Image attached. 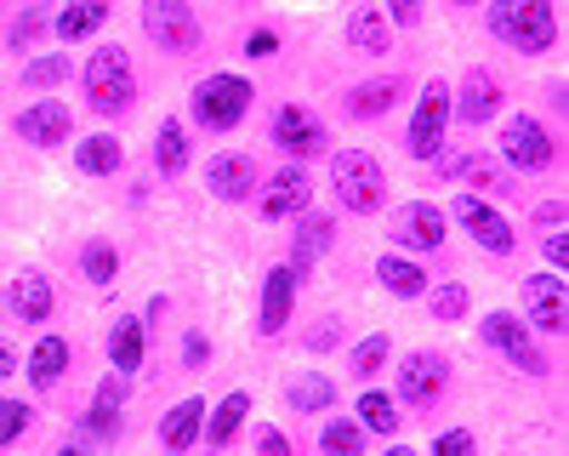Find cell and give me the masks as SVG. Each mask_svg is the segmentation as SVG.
Returning a JSON list of instances; mask_svg holds the SVG:
<instances>
[{
	"label": "cell",
	"mask_w": 569,
	"mask_h": 456,
	"mask_svg": "<svg viewBox=\"0 0 569 456\" xmlns=\"http://www.w3.org/2000/svg\"><path fill=\"white\" fill-rule=\"evenodd\" d=\"M490 34H501L512 52H552V40H558V18L547 0H501V7L485 12Z\"/></svg>",
	"instance_id": "1"
},
{
	"label": "cell",
	"mask_w": 569,
	"mask_h": 456,
	"mask_svg": "<svg viewBox=\"0 0 569 456\" xmlns=\"http://www.w3.org/2000/svg\"><path fill=\"white\" fill-rule=\"evenodd\" d=\"M330 182H337V200L353 211V217H370L376 206H382V166H376V155L365 149H337L330 155Z\"/></svg>",
	"instance_id": "2"
},
{
	"label": "cell",
	"mask_w": 569,
	"mask_h": 456,
	"mask_svg": "<svg viewBox=\"0 0 569 456\" xmlns=\"http://www.w3.org/2000/svg\"><path fill=\"white\" fill-rule=\"evenodd\" d=\"M86 98H91V109H103V115L131 109L137 75H131V58L120 52V46H98V52H91V63H86Z\"/></svg>",
	"instance_id": "3"
},
{
	"label": "cell",
	"mask_w": 569,
	"mask_h": 456,
	"mask_svg": "<svg viewBox=\"0 0 569 456\" xmlns=\"http://www.w3.org/2000/svg\"><path fill=\"white\" fill-rule=\"evenodd\" d=\"M251 109V80L246 75H206L194 86V120L206 131H233Z\"/></svg>",
	"instance_id": "4"
},
{
	"label": "cell",
	"mask_w": 569,
	"mask_h": 456,
	"mask_svg": "<svg viewBox=\"0 0 569 456\" xmlns=\"http://www.w3.org/2000/svg\"><path fill=\"white\" fill-rule=\"evenodd\" d=\"M445 126H450V86L433 80V86H421V103L410 115V137H405V149L416 160H439L445 155Z\"/></svg>",
	"instance_id": "5"
},
{
	"label": "cell",
	"mask_w": 569,
	"mask_h": 456,
	"mask_svg": "<svg viewBox=\"0 0 569 456\" xmlns=\"http://www.w3.org/2000/svg\"><path fill=\"white\" fill-rule=\"evenodd\" d=\"M479 337H485L490 348H501V354L518 365V371H530V377H541V371H547V359L536 354V337H530V326H525L518 314L496 308V314L485 319V326H479Z\"/></svg>",
	"instance_id": "6"
},
{
	"label": "cell",
	"mask_w": 569,
	"mask_h": 456,
	"mask_svg": "<svg viewBox=\"0 0 569 456\" xmlns=\"http://www.w3.org/2000/svg\"><path fill=\"white\" fill-rule=\"evenodd\" d=\"M456 222L467 228L472 240H479V251H490V257H507L512 246H518V235H512V222L496 211V206H485L479 195H456Z\"/></svg>",
	"instance_id": "7"
},
{
	"label": "cell",
	"mask_w": 569,
	"mask_h": 456,
	"mask_svg": "<svg viewBox=\"0 0 569 456\" xmlns=\"http://www.w3.org/2000/svg\"><path fill=\"white\" fill-rule=\"evenodd\" d=\"M142 29H149L154 46H166V52H194L200 46V23L188 12V0H149V7H142Z\"/></svg>",
	"instance_id": "8"
},
{
	"label": "cell",
	"mask_w": 569,
	"mask_h": 456,
	"mask_svg": "<svg viewBox=\"0 0 569 456\" xmlns=\"http://www.w3.org/2000/svg\"><path fill=\"white\" fill-rule=\"evenodd\" d=\"M501 155L518 171H547L552 166V137H547V126L536 115H512L507 131H501Z\"/></svg>",
	"instance_id": "9"
},
{
	"label": "cell",
	"mask_w": 569,
	"mask_h": 456,
	"mask_svg": "<svg viewBox=\"0 0 569 456\" xmlns=\"http://www.w3.org/2000/svg\"><path fill=\"white\" fill-rule=\"evenodd\" d=\"M445 383H450V365L433 348H416L399 359V399L405 405H433L445 394Z\"/></svg>",
	"instance_id": "10"
},
{
	"label": "cell",
	"mask_w": 569,
	"mask_h": 456,
	"mask_svg": "<svg viewBox=\"0 0 569 456\" xmlns=\"http://www.w3.org/2000/svg\"><path fill=\"white\" fill-rule=\"evenodd\" d=\"M313 206V177L302 166H279L268 182H262V217L279 222V217H302Z\"/></svg>",
	"instance_id": "11"
},
{
	"label": "cell",
	"mask_w": 569,
	"mask_h": 456,
	"mask_svg": "<svg viewBox=\"0 0 569 456\" xmlns=\"http://www.w3.org/2000/svg\"><path fill=\"white\" fill-rule=\"evenodd\" d=\"M325 137H330L325 120H319L313 109H302V103H284V109L273 115V143H279L284 155H297V160H302V155H319Z\"/></svg>",
	"instance_id": "12"
},
{
	"label": "cell",
	"mask_w": 569,
	"mask_h": 456,
	"mask_svg": "<svg viewBox=\"0 0 569 456\" xmlns=\"http://www.w3.org/2000/svg\"><path fill=\"white\" fill-rule=\"evenodd\" d=\"M388 235H393L399 246H410V251H439V246H445V211L427 206V200H410V206L393 211Z\"/></svg>",
	"instance_id": "13"
},
{
	"label": "cell",
	"mask_w": 569,
	"mask_h": 456,
	"mask_svg": "<svg viewBox=\"0 0 569 456\" xmlns=\"http://www.w3.org/2000/svg\"><path fill=\"white\" fill-rule=\"evenodd\" d=\"M291 303H297V268H291V262H284V268H268V280H262V308H257V331H262V337H279L284 319H291Z\"/></svg>",
	"instance_id": "14"
},
{
	"label": "cell",
	"mask_w": 569,
	"mask_h": 456,
	"mask_svg": "<svg viewBox=\"0 0 569 456\" xmlns=\"http://www.w3.org/2000/svg\"><path fill=\"white\" fill-rule=\"evenodd\" d=\"M525 308H530V319L541 331H563L569 308H563V280H558V274H530V280H525ZM530 319H525V326H530Z\"/></svg>",
	"instance_id": "15"
},
{
	"label": "cell",
	"mask_w": 569,
	"mask_h": 456,
	"mask_svg": "<svg viewBox=\"0 0 569 456\" xmlns=\"http://www.w3.org/2000/svg\"><path fill=\"white\" fill-rule=\"evenodd\" d=\"M69 131H74V120H69L63 103H29L18 115V137H23V143H34V149H58Z\"/></svg>",
	"instance_id": "16"
},
{
	"label": "cell",
	"mask_w": 569,
	"mask_h": 456,
	"mask_svg": "<svg viewBox=\"0 0 569 456\" xmlns=\"http://www.w3.org/2000/svg\"><path fill=\"white\" fill-rule=\"evenodd\" d=\"M206 189H211L217 200H251V189H257L251 155H217V160L206 166Z\"/></svg>",
	"instance_id": "17"
},
{
	"label": "cell",
	"mask_w": 569,
	"mask_h": 456,
	"mask_svg": "<svg viewBox=\"0 0 569 456\" xmlns=\"http://www.w3.org/2000/svg\"><path fill=\"white\" fill-rule=\"evenodd\" d=\"M206 399H182V405H171L166 410V423H160V439H166V450L171 456H182L188 445H194L200 434H206Z\"/></svg>",
	"instance_id": "18"
},
{
	"label": "cell",
	"mask_w": 569,
	"mask_h": 456,
	"mask_svg": "<svg viewBox=\"0 0 569 456\" xmlns=\"http://www.w3.org/2000/svg\"><path fill=\"white\" fill-rule=\"evenodd\" d=\"M120 417H126V377H103L98 394H91L86 428L98 434V439H114V434H120Z\"/></svg>",
	"instance_id": "19"
},
{
	"label": "cell",
	"mask_w": 569,
	"mask_h": 456,
	"mask_svg": "<svg viewBox=\"0 0 569 456\" xmlns=\"http://www.w3.org/2000/svg\"><path fill=\"white\" fill-rule=\"evenodd\" d=\"M142 354H149V337H142V319H114V331H109V365H114V377H131Z\"/></svg>",
	"instance_id": "20"
},
{
	"label": "cell",
	"mask_w": 569,
	"mask_h": 456,
	"mask_svg": "<svg viewBox=\"0 0 569 456\" xmlns=\"http://www.w3.org/2000/svg\"><path fill=\"white\" fill-rule=\"evenodd\" d=\"M496 109H501V86H496V75H472L467 91H461V103H450V115H461L467 126H485Z\"/></svg>",
	"instance_id": "21"
},
{
	"label": "cell",
	"mask_w": 569,
	"mask_h": 456,
	"mask_svg": "<svg viewBox=\"0 0 569 456\" xmlns=\"http://www.w3.org/2000/svg\"><path fill=\"white\" fill-rule=\"evenodd\" d=\"M120 160H126V149H120V137H109V131L80 137V149H74V166H80L86 177H114Z\"/></svg>",
	"instance_id": "22"
},
{
	"label": "cell",
	"mask_w": 569,
	"mask_h": 456,
	"mask_svg": "<svg viewBox=\"0 0 569 456\" xmlns=\"http://www.w3.org/2000/svg\"><path fill=\"white\" fill-rule=\"evenodd\" d=\"M246 410H251V394H240V388H233L228 399H217V410L206 417V445H211V450H222L233 434L246 428Z\"/></svg>",
	"instance_id": "23"
},
{
	"label": "cell",
	"mask_w": 569,
	"mask_h": 456,
	"mask_svg": "<svg viewBox=\"0 0 569 456\" xmlns=\"http://www.w3.org/2000/svg\"><path fill=\"white\" fill-rule=\"evenodd\" d=\"M393 103H399V80H388V75H376V80L348 91V115L353 120H376V115H388Z\"/></svg>",
	"instance_id": "24"
},
{
	"label": "cell",
	"mask_w": 569,
	"mask_h": 456,
	"mask_svg": "<svg viewBox=\"0 0 569 456\" xmlns=\"http://www.w3.org/2000/svg\"><path fill=\"white\" fill-rule=\"evenodd\" d=\"M63 371H69V343L63 337H40L34 354H29V383L34 388H52Z\"/></svg>",
	"instance_id": "25"
},
{
	"label": "cell",
	"mask_w": 569,
	"mask_h": 456,
	"mask_svg": "<svg viewBox=\"0 0 569 456\" xmlns=\"http://www.w3.org/2000/svg\"><path fill=\"white\" fill-rule=\"evenodd\" d=\"M376 280H382L393 297H421L427 291V268H416L410 257H382V262H376Z\"/></svg>",
	"instance_id": "26"
},
{
	"label": "cell",
	"mask_w": 569,
	"mask_h": 456,
	"mask_svg": "<svg viewBox=\"0 0 569 456\" xmlns=\"http://www.w3.org/2000/svg\"><path fill=\"white\" fill-rule=\"evenodd\" d=\"M12 308H18V319H52V280L46 274H23V280L12 286Z\"/></svg>",
	"instance_id": "27"
},
{
	"label": "cell",
	"mask_w": 569,
	"mask_h": 456,
	"mask_svg": "<svg viewBox=\"0 0 569 456\" xmlns=\"http://www.w3.org/2000/svg\"><path fill=\"white\" fill-rule=\"evenodd\" d=\"M330 240H337V222H330V217H319V211H302V217H297V246H291L297 262H313ZM297 262H291V268H297Z\"/></svg>",
	"instance_id": "28"
},
{
	"label": "cell",
	"mask_w": 569,
	"mask_h": 456,
	"mask_svg": "<svg viewBox=\"0 0 569 456\" xmlns=\"http://www.w3.org/2000/svg\"><path fill=\"white\" fill-rule=\"evenodd\" d=\"M348 40L359 46V52H388V46H393V34H388V18L382 12H370V7H359L353 18H348Z\"/></svg>",
	"instance_id": "29"
},
{
	"label": "cell",
	"mask_w": 569,
	"mask_h": 456,
	"mask_svg": "<svg viewBox=\"0 0 569 456\" xmlns=\"http://www.w3.org/2000/svg\"><path fill=\"white\" fill-rule=\"evenodd\" d=\"M353 410H359L353 423H359L365 434H393V428H399V405H393L388 394H376V388H370V394H359V405H353Z\"/></svg>",
	"instance_id": "30"
},
{
	"label": "cell",
	"mask_w": 569,
	"mask_h": 456,
	"mask_svg": "<svg viewBox=\"0 0 569 456\" xmlns=\"http://www.w3.org/2000/svg\"><path fill=\"white\" fill-rule=\"evenodd\" d=\"M109 23V7H98V0H86V7H63L58 12V40H86L91 29H103Z\"/></svg>",
	"instance_id": "31"
},
{
	"label": "cell",
	"mask_w": 569,
	"mask_h": 456,
	"mask_svg": "<svg viewBox=\"0 0 569 456\" xmlns=\"http://www.w3.org/2000/svg\"><path fill=\"white\" fill-rule=\"evenodd\" d=\"M154 166H160L166 177H177V171L188 166V131H182L177 120H166V126L154 131Z\"/></svg>",
	"instance_id": "32"
},
{
	"label": "cell",
	"mask_w": 569,
	"mask_h": 456,
	"mask_svg": "<svg viewBox=\"0 0 569 456\" xmlns=\"http://www.w3.org/2000/svg\"><path fill=\"white\" fill-rule=\"evenodd\" d=\"M80 274H86L91 286H114V274H120L114 246H109V240H86V246H80Z\"/></svg>",
	"instance_id": "33"
},
{
	"label": "cell",
	"mask_w": 569,
	"mask_h": 456,
	"mask_svg": "<svg viewBox=\"0 0 569 456\" xmlns=\"http://www.w3.org/2000/svg\"><path fill=\"white\" fill-rule=\"evenodd\" d=\"M319 450H325V456H365V428H359L353 417L325 423V434H319Z\"/></svg>",
	"instance_id": "34"
},
{
	"label": "cell",
	"mask_w": 569,
	"mask_h": 456,
	"mask_svg": "<svg viewBox=\"0 0 569 456\" xmlns=\"http://www.w3.org/2000/svg\"><path fill=\"white\" fill-rule=\"evenodd\" d=\"M284 399H291V410H325L330 399H337V388H330L319 371H308V377H297L291 388H284Z\"/></svg>",
	"instance_id": "35"
},
{
	"label": "cell",
	"mask_w": 569,
	"mask_h": 456,
	"mask_svg": "<svg viewBox=\"0 0 569 456\" xmlns=\"http://www.w3.org/2000/svg\"><path fill=\"white\" fill-rule=\"evenodd\" d=\"M388 337L382 331H376V337H365L359 348H353V377H376V371H382V365H388Z\"/></svg>",
	"instance_id": "36"
},
{
	"label": "cell",
	"mask_w": 569,
	"mask_h": 456,
	"mask_svg": "<svg viewBox=\"0 0 569 456\" xmlns=\"http://www.w3.org/2000/svg\"><path fill=\"white\" fill-rule=\"evenodd\" d=\"M69 75H74V63H69V58H34V63L23 69V80H29V86H63Z\"/></svg>",
	"instance_id": "37"
},
{
	"label": "cell",
	"mask_w": 569,
	"mask_h": 456,
	"mask_svg": "<svg viewBox=\"0 0 569 456\" xmlns=\"http://www.w3.org/2000/svg\"><path fill=\"white\" fill-rule=\"evenodd\" d=\"M461 314H467V286H456V280L439 286L433 291V319H445V326H450V319H461Z\"/></svg>",
	"instance_id": "38"
},
{
	"label": "cell",
	"mask_w": 569,
	"mask_h": 456,
	"mask_svg": "<svg viewBox=\"0 0 569 456\" xmlns=\"http://www.w3.org/2000/svg\"><path fill=\"white\" fill-rule=\"evenodd\" d=\"M29 428V405L23 399H0V445H12Z\"/></svg>",
	"instance_id": "39"
},
{
	"label": "cell",
	"mask_w": 569,
	"mask_h": 456,
	"mask_svg": "<svg viewBox=\"0 0 569 456\" xmlns=\"http://www.w3.org/2000/svg\"><path fill=\"white\" fill-rule=\"evenodd\" d=\"M472 450H479V439H472L467 428H445L433 439V456H472Z\"/></svg>",
	"instance_id": "40"
},
{
	"label": "cell",
	"mask_w": 569,
	"mask_h": 456,
	"mask_svg": "<svg viewBox=\"0 0 569 456\" xmlns=\"http://www.w3.org/2000/svg\"><path fill=\"white\" fill-rule=\"evenodd\" d=\"M257 456H291V439H284L273 423H262L257 428Z\"/></svg>",
	"instance_id": "41"
},
{
	"label": "cell",
	"mask_w": 569,
	"mask_h": 456,
	"mask_svg": "<svg viewBox=\"0 0 569 456\" xmlns=\"http://www.w3.org/2000/svg\"><path fill=\"white\" fill-rule=\"evenodd\" d=\"M40 29H46V12H40V7H34V12H18V23H12V46H29Z\"/></svg>",
	"instance_id": "42"
},
{
	"label": "cell",
	"mask_w": 569,
	"mask_h": 456,
	"mask_svg": "<svg viewBox=\"0 0 569 456\" xmlns=\"http://www.w3.org/2000/svg\"><path fill=\"white\" fill-rule=\"evenodd\" d=\"M279 52V34L273 29H251L246 34V58H273Z\"/></svg>",
	"instance_id": "43"
},
{
	"label": "cell",
	"mask_w": 569,
	"mask_h": 456,
	"mask_svg": "<svg viewBox=\"0 0 569 456\" xmlns=\"http://www.w3.org/2000/svg\"><path fill=\"white\" fill-rule=\"evenodd\" d=\"M182 359H188V365H194V371H200V365L211 359V343H206L200 331H188V343H182Z\"/></svg>",
	"instance_id": "44"
},
{
	"label": "cell",
	"mask_w": 569,
	"mask_h": 456,
	"mask_svg": "<svg viewBox=\"0 0 569 456\" xmlns=\"http://www.w3.org/2000/svg\"><path fill=\"white\" fill-rule=\"evenodd\" d=\"M547 262H552V268H563V262H569V240H563V235H552V240H547Z\"/></svg>",
	"instance_id": "45"
},
{
	"label": "cell",
	"mask_w": 569,
	"mask_h": 456,
	"mask_svg": "<svg viewBox=\"0 0 569 456\" xmlns=\"http://www.w3.org/2000/svg\"><path fill=\"white\" fill-rule=\"evenodd\" d=\"M388 18H393V23H416L421 12H416V7H399V0H393V7H388Z\"/></svg>",
	"instance_id": "46"
},
{
	"label": "cell",
	"mask_w": 569,
	"mask_h": 456,
	"mask_svg": "<svg viewBox=\"0 0 569 456\" xmlns=\"http://www.w3.org/2000/svg\"><path fill=\"white\" fill-rule=\"evenodd\" d=\"M337 337H342L337 326H319V331H313V348H330V343H337Z\"/></svg>",
	"instance_id": "47"
},
{
	"label": "cell",
	"mask_w": 569,
	"mask_h": 456,
	"mask_svg": "<svg viewBox=\"0 0 569 456\" xmlns=\"http://www.w3.org/2000/svg\"><path fill=\"white\" fill-rule=\"evenodd\" d=\"M536 217H541V222H563V206H558V200H547V206H541Z\"/></svg>",
	"instance_id": "48"
},
{
	"label": "cell",
	"mask_w": 569,
	"mask_h": 456,
	"mask_svg": "<svg viewBox=\"0 0 569 456\" xmlns=\"http://www.w3.org/2000/svg\"><path fill=\"white\" fill-rule=\"evenodd\" d=\"M7 371H12V348H7V343H0V377H7Z\"/></svg>",
	"instance_id": "49"
},
{
	"label": "cell",
	"mask_w": 569,
	"mask_h": 456,
	"mask_svg": "<svg viewBox=\"0 0 569 456\" xmlns=\"http://www.w3.org/2000/svg\"><path fill=\"white\" fill-rule=\"evenodd\" d=\"M382 456H416V450H410V445H393V450H382Z\"/></svg>",
	"instance_id": "50"
},
{
	"label": "cell",
	"mask_w": 569,
	"mask_h": 456,
	"mask_svg": "<svg viewBox=\"0 0 569 456\" xmlns=\"http://www.w3.org/2000/svg\"><path fill=\"white\" fill-rule=\"evenodd\" d=\"M58 456H86V450H80V445H63V450H58Z\"/></svg>",
	"instance_id": "51"
}]
</instances>
